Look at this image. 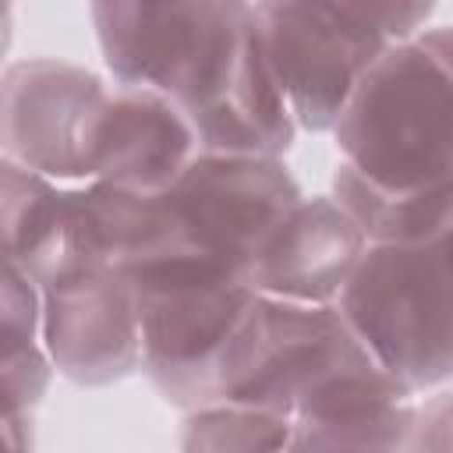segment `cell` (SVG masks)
<instances>
[{"instance_id":"6da1fadb","label":"cell","mask_w":453,"mask_h":453,"mask_svg":"<svg viewBox=\"0 0 453 453\" xmlns=\"http://www.w3.org/2000/svg\"><path fill=\"white\" fill-rule=\"evenodd\" d=\"M343 163L382 188L453 177V71L421 39L389 42L333 124Z\"/></svg>"},{"instance_id":"7a4b0ae2","label":"cell","mask_w":453,"mask_h":453,"mask_svg":"<svg viewBox=\"0 0 453 453\" xmlns=\"http://www.w3.org/2000/svg\"><path fill=\"white\" fill-rule=\"evenodd\" d=\"M142 304V372L173 407L216 403L258 290L205 258L173 255L127 273Z\"/></svg>"},{"instance_id":"3957f363","label":"cell","mask_w":453,"mask_h":453,"mask_svg":"<svg viewBox=\"0 0 453 453\" xmlns=\"http://www.w3.org/2000/svg\"><path fill=\"white\" fill-rule=\"evenodd\" d=\"M336 304L368 354L414 393L453 379V230L368 244Z\"/></svg>"},{"instance_id":"277c9868","label":"cell","mask_w":453,"mask_h":453,"mask_svg":"<svg viewBox=\"0 0 453 453\" xmlns=\"http://www.w3.org/2000/svg\"><path fill=\"white\" fill-rule=\"evenodd\" d=\"M103 60L117 81L198 106L255 28L251 0H92Z\"/></svg>"},{"instance_id":"5b68a950","label":"cell","mask_w":453,"mask_h":453,"mask_svg":"<svg viewBox=\"0 0 453 453\" xmlns=\"http://www.w3.org/2000/svg\"><path fill=\"white\" fill-rule=\"evenodd\" d=\"M301 198V184L283 166V156L209 149L163 191L180 251L237 276L248 273L262 241Z\"/></svg>"},{"instance_id":"8992f818","label":"cell","mask_w":453,"mask_h":453,"mask_svg":"<svg viewBox=\"0 0 453 453\" xmlns=\"http://www.w3.org/2000/svg\"><path fill=\"white\" fill-rule=\"evenodd\" d=\"M255 21L265 60L304 131H333L361 74L389 46L343 0H262Z\"/></svg>"},{"instance_id":"52a82bcc","label":"cell","mask_w":453,"mask_h":453,"mask_svg":"<svg viewBox=\"0 0 453 453\" xmlns=\"http://www.w3.org/2000/svg\"><path fill=\"white\" fill-rule=\"evenodd\" d=\"M372 357L336 301H287L258 294L234 350L219 400L294 414V403L340 365Z\"/></svg>"},{"instance_id":"ba28073f","label":"cell","mask_w":453,"mask_h":453,"mask_svg":"<svg viewBox=\"0 0 453 453\" xmlns=\"http://www.w3.org/2000/svg\"><path fill=\"white\" fill-rule=\"evenodd\" d=\"M42 287V343L78 386H110L142 368V304L124 269L71 262Z\"/></svg>"},{"instance_id":"9c48e42d","label":"cell","mask_w":453,"mask_h":453,"mask_svg":"<svg viewBox=\"0 0 453 453\" xmlns=\"http://www.w3.org/2000/svg\"><path fill=\"white\" fill-rule=\"evenodd\" d=\"M106 85L81 64L57 57L14 60L0 81L4 156L53 180L85 177V145Z\"/></svg>"},{"instance_id":"30bf717a","label":"cell","mask_w":453,"mask_h":453,"mask_svg":"<svg viewBox=\"0 0 453 453\" xmlns=\"http://www.w3.org/2000/svg\"><path fill=\"white\" fill-rule=\"evenodd\" d=\"M198 152L202 138L173 96L152 85L117 81L92 120L85 177L163 195Z\"/></svg>"},{"instance_id":"8fae6325","label":"cell","mask_w":453,"mask_h":453,"mask_svg":"<svg viewBox=\"0 0 453 453\" xmlns=\"http://www.w3.org/2000/svg\"><path fill=\"white\" fill-rule=\"evenodd\" d=\"M290 449H414V389L375 357L340 365L294 403Z\"/></svg>"},{"instance_id":"7c38bea8","label":"cell","mask_w":453,"mask_h":453,"mask_svg":"<svg viewBox=\"0 0 453 453\" xmlns=\"http://www.w3.org/2000/svg\"><path fill=\"white\" fill-rule=\"evenodd\" d=\"M365 248V230L333 195L301 198L262 241L244 280L269 297L336 301Z\"/></svg>"},{"instance_id":"4fadbf2b","label":"cell","mask_w":453,"mask_h":453,"mask_svg":"<svg viewBox=\"0 0 453 453\" xmlns=\"http://www.w3.org/2000/svg\"><path fill=\"white\" fill-rule=\"evenodd\" d=\"M188 117L202 138V149L209 152L283 156L294 145L297 120L265 60L258 21L241 42L226 74L198 106L188 110Z\"/></svg>"},{"instance_id":"5bb4252c","label":"cell","mask_w":453,"mask_h":453,"mask_svg":"<svg viewBox=\"0 0 453 453\" xmlns=\"http://www.w3.org/2000/svg\"><path fill=\"white\" fill-rule=\"evenodd\" d=\"M71 251L78 262H99L124 273L184 255L163 195H142L110 180H88L67 191Z\"/></svg>"},{"instance_id":"9a60e30c","label":"cell","mask_w":453,"mask_h":453,"mask_svg":"<svg viewBox=\"0 0 453 453\" xmlns=\"http://www.w3.org/2000/svg\"><path fill=\"white\" fill-rule=\"evenodd\" d=\"M0 223H4V262L21 265L35 283H46L74 262L67 191L53 177L0 159Z\"/></svg>"},{"instance_id":"2e32d148","label":"cell","mask_w":453,"mask_h":453,"mask_svg":"<svg viewBox=\"0 0 453 453\" xmlns=\"http://www.w3.org/2000/svg\"><path fill=\"white\" fill-rule=\"evenodd\" d=\"M333 198L354 216L368 244H414L453 230V177L421 188H382L340 163Z\"/></svg>"},{"instance_id":"e0dca14e","label":"cell","mask_w":453,"mask_h":453,"mask_svg":"<svg viewBox=\"0 0 453 453\" xmlns=\"http://www.w3.org/2000/svg\"><path fill=\"white\" fill-rule=\"evenodd\" d=\"M290 414L265 411L255 403L216 400L191 407L180 428L184 449H290Z\"/></svg>"},{"instance_id":"ac0fdd59","label":"cell","mask_w":453,"mask_h":453,"mask_svg":"<svg viewBox=\"0 0 453 453\" xmlns=\"http://www.w3.org/2000/svg\"><path fill=\"white\" fill-rule=\"evenodd\" d=\"M0 322H4V354L32 347L42 340V287L14 262H4L0 283Z\"/></svg>"},{"instance_id":"d6986e66","label":"cell","mask_w":453,"mask_h":453,"mask_svg":"<svg viewBox=\"0 0 453 453\" xmlns=\"http://www.w3.org/2000/svg\"><path fill=\"white\" fill-rule=\"evenodd\" d=\"M343 4L354 7L361 18H368L389 42L411 39L435 11V0H343Z\"/></svg>"},{"instance_id":"ffe728a7","label":"cell","mask_w":453,"mask_h":453,"mask_svg":"<svg viewBox=\"0 0 453 453\" xmlns=\"http://www.w3.org/2000/svg\"><path fill=\"white\" fill-rule=\"evenodd\" d=\"M414 449H453V393L418 407Z\"/></svg>"},{"instance_id":"44dd1931","label":"cell","mask_w":453,"mask_h":453,"mask_svg":"<svg viewBox=\"0 0 453 453\" xmlns=\"http://www.w3.org/2000/svg\"><path fill=\"white\" fill-rule=\"evenodd\" d=\"M421 39L449 64V71H453V25H442V28H428V32H421Z\"/></svg>"},{"instance_id":"7402d4cb","label":"cell","mask_w":453,"mask_h":453,"mask_svg":"<svg viewBox=\"0 0 453 453\" xmlns=\"http://www.w3.org/2000/svg\"><path fill=\"white\" fill-rule=\"evenodd\" d=\"M251 4H262V0H251Z\"/></svg>"}]
</instances>
